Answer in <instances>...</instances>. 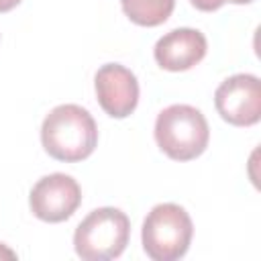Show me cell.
I'll return each mask as SVG.
<instances>
[{
    "instance_id": "obj_6",
    "label": "cell",
    "mask_w": 261,
    "mask_h": 261,
    "mask_svg": "<svg viewBox=\"0 0 261 261\" xmlns=\"http://www.w3.org/2000/svg\"><path fill=\"white\" fill-rule=\"evenodd\" d=\"M29 204L39 220L63 222L82 204V190L71 175L51 173L41 177L33 186L29 194Z\"/></svg>"
},
{
    "instance_id": "obj_3",
    "label": "cell",
    "mask_w": 261,
    "mask_h": 261,
    "mask_svg": "<svg viewBox=\"0 0 261 261\" xmlns=\"http://www.w3.org/2000/svg\"><path fill=\"white\" fill-rule=\"evenodd\" d=\"M130 220L112 206L92 210L73 232V249L86 261L116 259L128 245Z\"/></svg>"
},
{
    "instance_id": "obj_10",
    "label": "cell",
    "mask_w": 261,
    "mask_h": 261,
    "mask_svg": "<svg viewBox=\"0 0 261 261\" xmlns=\"http://www.w3.org/2000/svg\"><path fill=\"white\" fill-rule=\"evenodd\" d=\"M198 10H204V12H212V10H218L220 6H224L226 2H232V0H190Z\"/></svg>"
},
{
    "instance_id": "obj_1",
    "label": "cell",
    "mask_w": 261,
    "mask_h": 261,
    "mask_svg": "<svg viewBox=\"0 0 261 261\" xmlns=\"http://www.w3.org/2000/svg\"><path fill=\"white\" fill-rule=\"evenodd\" d=\"M41 143L57 161L75 163L88 159L98 145L96 120L77 104L55 106L43 120Z\"/></svg>"
},
{
    "instance_id": "obj_12",
    "label": "cell",
    "mask_w": 261,
    "mask_h": 261,
    "mask_svg": "<svg viewBox=\"0 0 261 261\" xmlns=\"http://www.w3.org/2000/svg\"><path fill=\"white\" fill-rule=\"evenodd\" d=\"M4 257H6V259H14V257H16V253H14L12 249H8L6 245H2V243H0V259H4Z\"/></svg>"
},
{
    "instance_id": "obj_13",
    "label": "cell",
    "mask_w": 261,
    "mask_h": 261,
    "mask_svg": "<svg viewBox=\"0 0 261 261\" xmlns=\"http://www.w3.org/2000/svg\"><path fill=\"white\" fill-rule=\"evenodd\" d=\"M249 2H253V0H232V4H249Z\"/></svg>"
},
{
    "instance_id": "obj_4",
    "label": "cell",
    "mask_w": 261,
    "mask_h": 261,
    "mask_svg": "<svg viewBox=\"0 0 261 261\" xmlns=\"http://www.w3.org/2000/svg\"><path fill=\"white\" fill-rule=\"evenodd\" d=\"M194 224L179 204H157L143 222V249L153 261H175L190 249Z\"/></svg>"
},
{
    "instance_id": "obj_11",
    "label": "cell",
    "mask_w": 261,
    "mask_h": 261,
    "mask_svg": "<svg viewBox=\"0 0 261 261\" xmlns=\"http://www.w3.org/2000/svg\"><path fill=\"white\" fill-rule=\"evenodd\" d=\"M18 4H20V0H0V12H8Z\"/></svg>"
},
{
    "instance_id": "obj_5",
    "label": "cell",
    "mask_w": 261,
    "mask_h": 261,
    "mask_svg": "<svg viewBox=\"0 0 261 261\" xmlns=\"http://www.w3.org/2000/svg\"><path fill=\"white\" fill-rule=\"evenodd\" d=\"M214 106L222 120L234 126H251L261 118V82L251 73L226 77L214 92Z\"/></svg>"
},
{
    "instance_id": "obj_2",
    "label": "cell",
    "mask_w": 261,
    "mask_h": 261,
    "mask_svg": "<svg viewBox=\"0 0 261 261\" xmlns=\"http://www.w3.org/2000/svg\"><path fill=\"white\" fill-rule=\"evenodd\" d=\"M210 139L204 114L190 104H171L155 120V141L159 149L175 161L200 157Z\"/></svg>"
},
{
    "instance_id": "obj_9",
    "label": "cell",
    "mask_w": 261,
    "mask_h": 261,
    "mask_svg": "<svg viewBox=\"0 0 261 261\" xmlns=\"http://www.w3.org/2000/svg\"><path fill=\"white\" fill-rule=\"evenodd\" d=\"M124 14L139 27L163 24L175 6V0H120Z\"/></svg>"
},
{
    "instance_id": "obj_7",
    "label": "cell",
    "mask_w": 261,
    "mask_h": 261,
    "mask_svg": "<svg viewBox=\"0 0 261 261\" xmlns=\"http://www.w3.org/2000/svg\"><path fill=\"white\" fill-rule=\"evenodd\" d=\"M100 108L112 118H126L139 104L137 75L120 63H106L94 77Z\"/></svg>"
},
{
    "instance_id": "obj_8",
    "label": "cell",
    "mask_w": 261,
    "mask_h": 261,
    "mask_svg": "<svg viewBox=\"0 0 261 261\" xmlns=\"http://www.w3.org/2000/svg\"><path fill=\"white\" fill-rule=\"evenodd\" d=\"M206 49V37L198 29H173L155 43L153 55L163 69L186 71L204 59Z\"/></svg>"
}]
</instances>
